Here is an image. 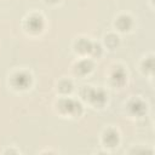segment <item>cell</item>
Listing matches in <instances>:
<instances>
[{"instance_id": "1", "label": "cell", "mask_w": 155, "mask_h": 155, "mask_svg": "<svg viewBox=\"0 0 155 155\" xmlns=\"http://www.w3.org/2000/svg\"><path fill=\"white\" fill-rule=\"evenodd\" d=\"M82 96L96 105H103L107 101V94L102 90H93L91 87H84Z\"/></svg>"}, {"instance_id": "2", "label": "cell", "mask_w": 155, "mask_h": 155, "mask_svg": "<svg viewBox=\"0 0 155 155\" xmlns=\"http://www.w3.org/2000/svg\"><path fill=\"white\" fill-rule=\"evenodd\" d=\"M58 107L63 113L71 114V115H79L82 110L81 104L76 101H73V99H63L59 102Z\"/></svg>"}, {"instance_id": "3", "label": "cell", "mask_w": 155, "mask_h": 155, "mask_svg": "<svg viewBox=\"0 0 155 155\" xmlns=\"http://www.w3.org/2000/svg\"><path fill=\"white\" fill-rule=\"evenodd\" d=\"M30 82H31V76L24 71L17 73L12 79V84L17 88H27L30 85Z\"/></svg>"}, {"instance_id": "4", "label": "cell", "mask_w": 155, "mask_h": 155, "mask_svg": "<svg viewBox=\"0 0 155 155\" xmlns=\"http://www.w3.org/2000/svg\"><path fill=\"white\" fill-rule=\"evenodd\" d=\"M27 27L30 31L33 33H38L44 27V21H42V17L39 16V15H33L28 18L27 21Z\"/></svg>"}, {"instance_id": "5", "label": "cell", "mask_w": 155, "mask_h": 155, "mask_svg": "<svg viewBox=\"0 0 155 155\" xmlns=\"http://www.w3.org/2000/svg\"><path fill=\"white\" fill-rule=\"evenodd\" d=\"M103 140L108 147H115L119 143V134L114 130H108L103 136Z\"/></svg>"}, {"instance_id": "6", "label": "cell", "mask_w": 155, "mask_h": 155, "mask_svg": "<svg viewBox=\"0 0 155 155\" xmlns=\"http://www.w3.org/2000/svg\"><path fill=\"white\" fill-rule=\"evenodd\" d=\"M132 25V19L130 16H126V15H122L117 18L116 21V27L120 29V30H128Z\"/></svg>"}, {"instance_id": "7", "label": "cell", "mask_w": 155, "mask_h": 155, "mask_svg": "<svg viewBox=\"0 0 155 155\" xmlns=\"http://www.w3.org/2000/svg\"><path fill=\"white\" fill-rule=\"evenodd\" d=\"M111 80L115 85H122L126 80V73L122 68H116L114 71H113V75H111Z\"/></svg>"}, {"instance_id": "8", "label": "cell", "mask_w": 155, "mask_h": 155, "mask_svg": "<svg viewBox=\"0 0 155 155\" xmlns=\"http://www.w3.org/2000/svg\"><path fill=\"white\" fill-rule=\"evenodd\" d=\"M130 109L136 115H143L145 113V110H147V107H145V104L142 101H138L137 99V101H133L130 104Z\"/></svg>"}, {"instance_id": "9", "label": "cell", "mask_w": 155, "mask_h": 155, "mask_svg": "<svg viewBox=\"0 0 155 155\" xmlns=\"http://www.w3.org/2000/svg\"><path fill=\"white\" fill-rule=\"evenodd\" d=\"M92 67H93V64H92L91 61H87V59L81 61V62H79L76 64V73H79V74H87V73H90L92 70Z\"/></svg>"}, {"instance_id": "10", "label": "cell", "mask_w": 155, "mask_h": 155, "mask_svg": "<svg viewBox=\"0 0 155 155\" xmlns=\"http://www.w3.org/2000/svg\"><path fill=\"white\" fill-rule=\"evenodd\" d=\"M91 48H92V42L87 39H80L78 42H76V50L81 53H87V52H91Z\"/></svg>"}, {"instance_id": "11", "label": "cell", "mask_w": 155, "mask_h": 155, "mask_svg": "<svg viewBox=\"0 0 155 155\" xmlns=\"http://www.w3.org/2000/svg\"><path fill=\"white\" fill-rule=\"evenodd\" d=\"M105 44L109 46V47H115L117 44H119V38L114 34H109L107 38H105Z\"/></svg>"}, {"instance_id": "12", "label": "cell", "mask_w": 155, "mask_h": 155, "mask_svg": "<svg viewBox=\"0 0 155 155\" xmlns=\"http://www.w3.org/2000/svg\"><path fill=\"white\" fill-rule=\"evenodd\" d=\"M71 88H73V85H71V82L68 81V80H63V81L59 84V90H61L62 92H64V93L70 92Z\"/></svg>"}, {"instance_id": "13", "label": "cell", "mask_w": 155, "mask_h": 155, "mask_svg": "<svg viewBox=\"0 0 155 155\" xmlns=\"http://www.w3.org/2000/svg\"><path fill=\"white\" fill-rule=\"evenodd\" d=\"M143 67H144V70H147V71H151V70H153V67H154V64H153V58L149 57V58L144 62Z\"/></svg>"}, {"instance_id": "14", "label": "cell", "mask_w": 155, "mask_h": 155, "mask_svg": "<svg viewBox=\"0 0 155 155\" xmlns=\"http://www.w3.org/2000/svg\"><path fill=\"white\" fill-rule=\"evenodd\" d=\"M47 1H50V2H56L57 0H47Z\"/></svg>"}]
</instances>
